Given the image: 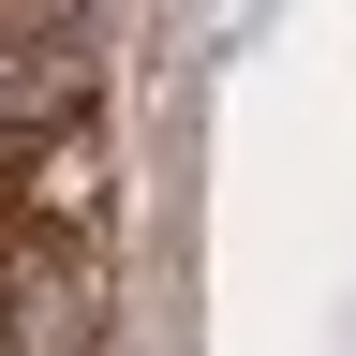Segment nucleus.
Returning a JSON list of instances; mask_svg holds the SVG:
<instances>
[{
	"label": "nucleus",
	"instance_id": "f03ea898",
	"mask_svg": "<svg viewBox=\"0 0 356 356\" xmlns=\"http://www.w3.org/2000/svg\"><path fill=\"white\" fill-rule=\"evenodd\" d=\"M104 104V30H44V15H0V163L89 134Z\"/></svg>",
	"mask_w": 356,
	"mask_h": 356
},
{
	"label": "nucleus",
	"instance_id": "7ed1b4c3",
	"mask_svg": "<svg viewBox=\"0 0 356 356\" xmlns=\"http://www.w3.org/2000/svg\"><path fill=\"white\" fill-rule=\"evenodd\" d=\"M0 15H44V30H104V0H0Z\"/></svg>",
	"mask_w": 356,
	"mask_h": 356
},
{
	"label": "nucleus",
	"instance_id": "f257e3e1",
	"mask_svg": "<svg viewBox=\"0 0 356 356\" xmlns=\"http://www.w3.org/2000/svg\"><path fill=\"white\" fill-rule=\"evenodd\" d=\"M0 356H119V282L89 238H15L0 252Z\"/></svg>",
	"mask_w": 356,
	"mask_h": 356
}]
</instances>
